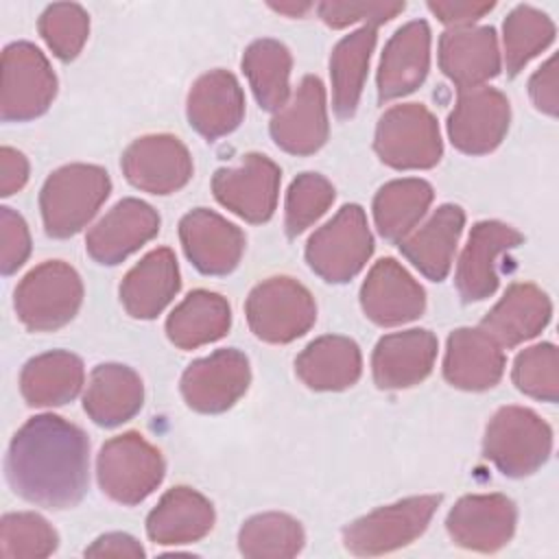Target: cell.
<instances>
[{
  "instance_id": "d6a6232c",
  "label": "cell",
  "mask_w": 559,
  "mask_h": 559,
  "mask_svg": "<svg viewBox=\"0 0 559 559\" xmlns=\"http://www.w3.org/2000/svg\"><path fill=\"white\" fill-rule=\"evenodd\" d=\"M231 308L227 299L212 290H192L166 319V334L181 349H197L227 334Z\"/></svg>"
},
{
  "instance_id": "484cf974",
  "label": "cell",
  "mask_w": 559,
  "mask_h": 559,
  "mask_svg": "<svg viewBox=\"0 0 559 559\" xmlns=\"http://www.w3.org/2000/svg\"><path fill=\"white\" fill-rule=\"evenodd\" d=\"M463 225V210L445 203L437 207L424 225L415 227L404 240L397 242L400 251L421 275L432 282H441L452 269Z\"/></svg>"
},
{
  "instance_id": "681fc988",
  "label": "cell",
  "mask_w": 559,
  "mask_h": 559,
  "mask_svg": "<svg viewBox=\"0 0 559 559\" xmlns=\"http://www.w3.org/2000/svg\"><path fill=\"white\" fill-rule=\"evenodd\" d=\"M312 4L310 2H271V9L280 11V13H286L290 17H297V15H304Z\"/></svg>"
},
{
  "instance_id": "d590c367",
  "label": "cell",
  "mask_w": 559,
  "mask_h": 559,
  "mask_svg": "<svg viewBox=\"0 0 559 559\" xmlns=\"http://www.w3.org/2000/svg\"><path fill=\"white\" fill-rule=\"evenodd\" d=\"M290 52L277 39H258L242 55V70L255 94V100L266 111H280L290 98Z\"/></svg>"
},
{
  "instance_id": "74e56055",
  "label": "cell",
  "mask_w": 559,
  "mask_h": 559,
  "mask_svg": "<svg viewBox=\"0 0 559 559\" xmlns=\"http://www.w3.org/2000/svg\"><path fill=\"white\" fill-rule=\"evenodd\" d=\"M301 524L286 513H260L249 518L238 533V548L245 557H295L304 548Z\"/></svg>"
},
{
  "instance_id": "4dcf8cb0",
  "label": "cell",
  "mask_w": 559,
  "mask_h": 559,
  "mask_svg": "<svg viewBox=\"0 0 559 559\" xmlns=\"http://www.w3.org/2000/svg\"><path fill=\"white\" fill-rule=\"evenodd\" d=\"M295 371L314 391H343L360 378V349L347 336H319L297 356Z\"/></svg>"
},
{
  "instance_id": "bcb514c9",
  "label": "cell",
  "mask_w": 559,
  "mask_h": 559,
  "mask_svg": "<svg viewBox=\"0 0 559 559\" xmlns=\"http://www.w3.org/2000/svg\"><path fill=\"white\" fill-rule=\"evenodd\" d=\"M428 9L450 28H465L480 20L485 13L493 9V2H445V0H430Z\"/></svg>"
},
{
  "instance_id": "5bb4252c",
  "label": "cell",
  "mask_w": 559,
  "mask_h": 559,
  "mask_svg": "<svg viewBox=\"0 0 559 559\" xmlns=\"http://www.w3.org/2000/svg\"><path fill=\"white\" fill-rule=\"evenodd\" d=\"M511 107L496 87L463 90L448 118L450 142L467 155L491 153L507 135Z\"/></svg>"
},
{
  "instance_id": "83f0119b",
  "label": "cell",
  "mask_w": 559,
  "mask_h": 559,
  "mask_svg": "<svg viewBox=\"0 0 559 559\" xmlns=\"http://www.w3.org/2000/svg\"><path fill=\"white\" fill-rule=\"evenodd\" d=\"M179 266L168 247L146 253L122 280L120 301L135 319L157 317L179 293Z\"/></svg>"
},
{
  "instance_id": "44dd1931",
  "label": "cell",
  "mask_w": 559,
  "mask_h": 559,
  "mask_svg": "<svg viewBox=\"0 0 559 559\" xmlns=\"http://www.w3.org/2000/svg\"><path fill=\"white\" fill-rule=\"evenodd\" d=\"M502 59L491 26L450 28L439 39V68L463 92L483 87L500 72Z\"/></svg>"
},
{
  "instance_id": "7402d4cb",
  "label": "cell",
  "mask_w": 559,
  "mask_h": 559,
  "mask_svg": "<svg viewBox=\"0 0 559 559\" xmlns=\"http://www.w3.org/2000/svg\"><path fill=\"white\" fill-rule=\"evenodd\" d=\"M430 68V28L424 20L400 26L386 41L378 68V98H393L415 92Z\"/></svg>"
},
{
  "instance_id": "4fadbf2b",
  "label": "cell",
  "mask_w": 559,
  "mask_h": 559,
  "mask_svg": "<svg viewBox=\"0 0 559 559\" xmlns=\"http://www.w3.org/2000/svg\"><path fill=\"white\" fill-rule=\"evenodd\" d=\"M522 240L524 236L518 229L500 221L476 223L456 264L454 284L459 295L465 301L491 297L500 282V260Z\"/></svg>"
},
{
  "instance_id": "ab89813d",
  "label": "cell",
  "mask_w": 559,
  "mask_h": 559,
  "mask_svg": "<svg viewBox=\"0 0 559 559\" xmlns=\"http://www.w3.org/2000/svg\"><path fill=\"white\" fill-rule=\"evenodd\" d=\"M334 201V186L319 173H301L286 192L284 227L288 236H299L317 223Z\"/></svg>"
},
{
  "instance_id": "9a60e30c",
  "label": "cell",
  "mask_w": 559,
  "mask_h": 559,
  "mask_svg": "<svg viewBox=\"0 0 559 559\" xmlns=\"http://www.w3.org/2000/svg\"><path fill=\"white\" fill-rule=\"evenodd\" d=\"M122 173L135 188L151 194H170L192 177V157L186 144L168 133L138 138L122 153Z\"/></svg>"
},
{
  "instance_id": "ffe728a7",
  "label": "cell",
  "mask_w": 559,
  "mask_h": 559,
  "mask_svg": "<svg viewBox=\"0 0 559 559\" xmlns=\"http://www.w3.org/2000/svg\"><path fill=\"white\" fill-rule=\"evenodd\" d=\"M159 231V214L140 199L118 201L87 234L85 249L98 264H118Z\"/></svg>"
},
{
  "instance_id": "603a6c76",
  "label": "cell",
  "mask_w": 559,
  "mask_h": 559,
  "mask_svg": "<svg viewBox=\"0 0 559 559\" xmlns=\"http://www.w3.org/2000/svg\"><path fill=\"white\" fill-rule=\"evenodd\" d=\"M437 336L428 330H404L378 341L371 358L373 380L380 389H408L419 384L435 365Z\"/></svg>"
},
{
  "instance_id": "f546056e",
  "label": "cell",
  "mask_w": 559,
  "mask_h": 559,
  "mask_svg": "<svg viewBox=\"0 0 559 559\" xmlns=\"http://www.w3.org/2000/svg\"><path fill=\"white\" fill-rule=\"evenodd\" d=\"M144 400L140 376L127 365H98L87 380L83 393V408L98 426L114 428L129 421Z\"/></svg>"
},
{
  "instance_id": "ee69618b",
  "label": "cell",
  "mask_w": 559,
  "mask_h": 559,
  "mask_svg": "<svg viewBox=\"0 0 559 559\" xmlns=\"http://www.w3.org/2000/svg\"><path fill=\"white\" fill-rule=\"evenodd\" d=\"M31 253V236L24 218L11 207H0V269L15 273Z\"/></svg>"
},
{
  "instance_id": "8992f818",
  "label": "cell",
  "mask_w": 559,
  "mask_h": 559,
  "mask_svg": "<svg viewBox=\"0 0 559 559\" xmlns=\"http://www.w3.org/2000/svg\"><path fill=\"white\" fill-rule=\"evenodd\" d=\"M373 253V238L360 205H343L332 221L319 227L308 245L310 269L332 284H343L358 275Z\"/></svg>"
},
{
  "instance_id": "1f68e13d",
  "label": "cell",
  "mask_w": 559,
  "mask_h": 559,
  "mask_svg": "<svg viewBox=\"0 0 559 559\" xmlns=\"http://www.w3.org/2000/svg\"><path fill=\"white\" fill-rule=\"evenodd\" d=\"M85 380L79 356L55 349L31 358L20 373V391L31 406H61L72 402Z\"/></svg>"
},
{
  "instance_id": "e0dca14e",
  "label": "cell",
  "mask_w": 559,
  "mask_h": 559,
  "mask_svg": "<svg viewBox=\"0 0 559 559\" xmlns=\"http://www.w3.org/2000/svg\"><path fill=\"white\" fill-rule=\"evenodd\" d=\"M325 90L319 76H304L288 103L273 114L271 135L290 155L317 153L328 140Z\"/></svg>"
},
{
  "instance_id": "8d00e7d4",
  "label": "cell",
  "mask_w": 559,
  "mask_h": 559,
  "mask_svg": "<svg viewBox=\"0 0 559 559\" xmlns=\"http://www.w3.org/2000/svg\"><path fill=\"white\" fill-rule=\"evenodd\" d=\"M555 39L552 20L535 7H515L502 24L504 66L509 74H518L533 57L548 48Z\"/></svg>"
},
{
  "instance_id": "9c48e42d",
  "label": "cell",
  "mask_w": 559,
  "mask_h": 559,
  "mask_svg": "<svg viewBox=\"0 0 559 559\" xmlns=\"http://www.w3.org/2000/svg\"><path fill=\"white\" fill-rule=\"evenodd\" d=\"M441 496H413L380 507L343 531V544L349 552L373 557L393 552L415 542L430 524Z\"/></svg>"
},
{
  "instance_id": "5b68a950",
  "label": "cell",
  "mask_w": 559,
  "mask_h": 559,
  "mask_svg": "<svg viewBox=\"0 0 559 559\" xmlns=\"http://www.w3.org/2000/svg\"><path fill=\"white\" fill-rule=\"evenodd\" d=\"M164 459L140 432H124L109 439L96 459V474L103 493L120 504H138L164 480Z\"/></svg>"
},
{
  "instance_id": "4316f807",
  "label": "cell",
  "mask_w": 559,
  "mask_h": 559,
  "mask_svg": "<svg viewBox=\"0 0 559 559\" xmlns=\"http://www.w3.org/2000/svg\"><path fill=\"white\" fill-rule=\"evenodd\" d=\"M552 306L548 295L528 282L507 288L500 301L480 321V328L500 345L515 347L537 336L550 321Z\"/></svg>"
},
{
  "instance_id": "f6af8a7d",
  "label": "cell",
  "mask_w": 559,
  "mask_h": 559,
  "mask_svg": "<svg viewBox=\"0 0 559 559\" xmlns=\"http://www.w3.org/2000/svg\"><path fill=\"white\" fill-rule=\"evenodd\" d=\"M528 94L533 105L548 114L557 116L559 111V94H557V57L552 55L528 81Z\"/></svg>"
},
{
  "instance_id": "7c38bea8",
  "label": "cell",
  "mask_w": 559,
  "mask_h": 559,
  "mask_svg": "<svg viewBox=\"0 0 559 559\" xmlns=\"http://www.w3.org/2000/svg\"><path fill=\"white\" fill-rule=\"evenodd\" d=\"M251 369L242 352L227 347L194 360L181 376V395L199 413H223L249 389Z\"/></svg>"
},
{
  "instance_id": "f35d334b",
  "label": "cell",
  "mask_w": 559,
  "mask_h": 559,
  "mask_svg": "<svg viewBox=\"0 0 559 559\" xmlns=\"http://www.w3.org/2000/svg\"><path fill=\"white\" fill-rule=\"evenodd\" d=\"M55 528L37 513H7L0 522V555L4 559L48 557L57 550Z\"/></svg>"
},
{
  "instance_id": "6da1fadb",
  "label": "cell",
  "mask_w": 559,
  "mask_h": 559,
  "mask_svg": "<svg viewBox=\"0 0 559 559\" xmlns=\"http://www.w3.org/2000/svg\"><path fill=\"white\" fill-rule=\"evenodd\" d=\"M7 480L24 500L46 509H70L87 489L90 441L57 415L31 417L11 439Z\"/></svg>"
},
{
  "instance_id": "836d02e7",
  "label": "cell",
  "mask_w": 559,
  "mask_h": 559,
  "mask_svg": "<svg viewBox=\"0 0 559 559\" xmlns=\"http://www.w3.org/2000/svg\"><path fill=\"white\" fill-rule=\"evenodd\" d=\"M373 46H376V28L360 26L352 35L343 37L332 50V57H330L332 105L338 118H352L356 114Z\"/></svg>"
},
{
  "instance_id": "f1b7e54d",
  "label": "cell",
  "mask_w": 559,
  "mask_h": 559,
  "mask_svg": "<svg viewBox=\"0 0 559 559\" xmlns=\"http://www.w3.org/2000/svg\"><path fill=\"white\" fill-rule=\"evenodd\" d=\"M214 526L212 502L190 487L168 489L146 518L151 542L164 546L192 544Z\"/></svg>"
},
{
  "instance_id": "c3c4849f",
  "label": "cell",
  "mask_w": 559,
  "mask_h": 559,
  "mask_svg": "<svg viewBox=\"0 0 559 559\" xmlns=\"http://www.w3.org/2000/svg\"><path fill=\"white\" fill-rule=\"evenodd\" d=\"M85 557H144V548L127 533H107L85 548Z\"/></svg>"
},
{
  "instance_id": "ac0fdd59",
  "label": "cell",
  "mask_w": 559,
  "mask_h": 559,
  "mask_svg": "<svg viewBox=\"0 0 559 559\" xmlns=\"http://www.w3.org/2000/svg\"><path fill=\"white\" fill-rule=\"evenodd\" d=\"M179 238L188 260L205 275L231 273L245 251V234L207 207H197L181 218Z\"/></svg>"
},
{
  "instance_id": "3957f363",
  "label": "cell",
  "mask_w": 559,
  "mask_h": 559,
  "mask_svg": "<svg viewBox=\"0 0 559 559\" xmlns=\"http://www.w3.org/2000/svg\"><path fill=\"white\" fill-rule=\"evenodd\" d=\"M552 430L531 408L502 406L487 424L483 452L511 478L537 472L550 456Z\"/></svg>"
},
{
  "instance_id": "60d3db41",
  "label": "cell",
  "mask_w": 559,
  "mask_h": 559,
  "mask_svg": "<svg viewBox=\"0 0 559 559\" xmlns=\"http://www.w3.org/2000/svg\"><path fill=\"white\" fill-rule=\"evenodd\" d=\"M513 384L528 397L542 402H557L559 397V358L552 343L526 347L515 356Z\"/></svg>"
},
{
  "instance_id": "cb8c5ba5",
  "label": "cell",
  "mask_w": 559,
  "mask_h": 559,
  "mask_svg": "<svg viewBox=\"0 0 559 559\" xmlns=\"http://www.w3.org/2000/svg\"><path fill=\"white\" fill-rule=\"evenodd\" d=\"M504 352L483 328H459L450 334L443 376L463 391H485L500 382Z\"/></svg>"
},
{
  "instance_id": "e575fe53",
  "label": "cell",
  "mask_w": 559,
  "mask_h": 559,
  "mask_svg": "<svg viewBox=\"0 0 559 559\" xmlns=\"http://www.w3.org/2000/svg\"><path fill=\"white\" fill-rule=\"evenodd\" d=\"M432 203V186L424 179H393L373 197V221L382 238L404 240Z\"/></svg>"
},
{
  "instance_id": "2e32d148",
  "label": "cell",
  "mask_w": 559,
  "mask_h": 559,
  "mask_svg": "<svg viewBox=\"0 0 559 559\" xmlns=\"http://www.w3.org/2000/svg\"><path fill=\"white\" fill-rule=\"evenodd\" d=\"M515 504L502 493H474L461 498L448 513L445 528L465 550L496 552L515 531Z\"/></svg>"
},
{
  "instance_id": "7a4b0ae2",
  "label": "cell",
  "mask_w": 559,
  "mask_h": 559,
  "mask_svg": "<svg viewBox=\"0 0 559 559\" xmlns=\"http://www.w3.org/2000/svg\"><path fill=\"white\" fill-rule=\"evenodd\" d=\"M109 192L111 181L100 166L68 164L57 168L39 194L46 234L52 238L74 236L94 218Z\"/></svg>"
},
{
  "instance_id": "8fae6325",
  "label": "cell",
  "mask_w": 559,
  "mask_h": 559,
  "mask_svg": "<svg viewBox=\"0 0 559 559\" xmlns=\"http://www.w3.org/2000/svg\"><path fill=\"white\" fill-rule=\"evenodd\" d=\"M282 170L260 153L242 155L238 166L218 168L212 177L216 201L249 223H264L273 216L280 194Z\"/></svg>"
},
{
  "instance_id": "7dc6e473",
  "label": "cell",
  "mask_w": 559,
  "mask_h": 559,
  "mask_svg": "<svg viewBox=\"0 0 559 559\" xmlns=\"http://www.w3.org/2000/svg\"><path fill=\"white\" fill-rule=\"evenodd\" d=\"M26 179H28L26 157L11 146H2L0 148V194L9 197L22 190Z\"/></svg>"
},
{
  "instance_id": "52a82bcc",
  "label": "cell",
  "mask_w": 559,
  "mask_h": 559,
  "mask_svg": "<svg viewBox=\"0 0 559 559\" xmlns=\"http://www.w3.org/2000/svg\"><path fill=\"white\" fill-rule=\"evenodd\" d=\"M373 148L391 168H432L443 153L437 118L419 103L393 105L378 120Z\"/></svg>"
},
{
  "instance_id": "277c9868",
  "label": "cell",
  "mask_w": 559,
  "mask_h": 559,
  "mask_svg": "<svg viewBox=\"0 0 559 559\" xmlns=\"http://www.w3.org/2000/svg\"><path fill=\"white\" fill-rule=\"evenodd\" d=\"M83 301L79 273L61 262L48 260L31 269L15 288L17 319L33 332H50L74 319Z\"/></svg>"
},
{
  "instance_id": "7bdbcfd3",
  "label": "cell",
  "mask_w": 559,
  "mask_h": 559,
  "mask_svg": "<svg viewBox=\"0 0 559 559\" xmlns=\"http://www.w3.org/2000/svg\"><path fill=\"white\" fill-rule=\"evenodd\" d=\"M317 11L332 28H343L356 22H365V26L376 28L402 13L404 2H321Z\"/></svg>"
},
{
  "instance_id": "ba28073f",
  "label": "cell",
  "mask_w": 559,
  "mask_h": 559,
  "mask_svg": "<svg viewBox=\"0 0 559 559\" xmlns=\"http://www.w3.org/2000/svg\"><path fill=\"white\" fill-rule=\"evenodd\" d=\"M245 312L251 332L266 343H290L304 336L317 319L310 290L286 275L260 282L249 293Z\"/></svg>"
},
{
  "instance_id": "30bf717a",
  "label": "cell",
  "mask_w": 559,
  "mask_h": 559,
  "mask_svg": "<svg viewBox=\"0 0 559 559\" xmlns=\"http://www.w3.org/2000/svg\"><path fill=\"white\" fill-rule=\"evenodd\" d=\"M57 94V76L44 52L28 41H13L2 52L0 116L24 122L41 116Z\"/></svg>"
},
{
  "instance_id": "d4e9b609",
  "label": "cell",
  "mask_w": 559,
  "mask_h": 559,
  "mask_svg": "<svg viewBox=\"0 0 559 559\" xmlns=\"http://www.w3.org/2000/svg\"><path fill=\"white\" fill-rule=\"evenodd\" d=\"M190 127L205 140L231 133L245 118V96L236 76L227 70H212L199 76L186 105Z\"/></svg>"
},
{
  "instance_id": "b9f144b4",
  "label": "cell",
  "mask_w": 559,
  "mask_h": 559,
  "mask_svg": "<svg viewBox=\"0 0 559 559\" xmlns=\"http://www.w3.org/2000/svg\"><path fill=\"white\" fill-rule=\"evenodd\" d=\"M37 28L55 57L70 61L81 52L83 44L87 41L90 15L79 4L59 2L46 7L37 22Z\"/></svg>"
},
{
  "instance_id": "d6986e66",
  "label": "cell",
  "mask_w": 559,
  "mask_h": 559,
  "mask_svg": "<svg viewBox=\"0 0 559 559\" xmlns=\"http://www.w3.org/2000/svg\"><path fill=\"white\" fill-rule=\"evenodd\" d=\"M360 306L367 319L391 328L417 319L426 308V295L400 262L384 258L371 266L362 282Z\"/></svg>"
}]
</instances>
